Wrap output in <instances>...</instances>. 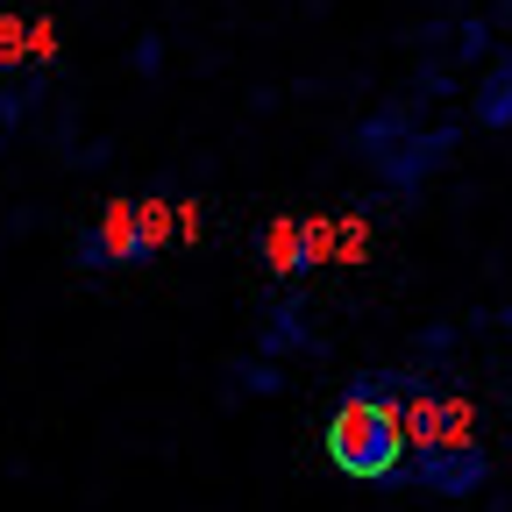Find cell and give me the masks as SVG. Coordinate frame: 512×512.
I'll use <instances>...</instances> for the list:
<instances>
[{"label": "cell", "instance_id": "cell-9", "mask_svg": "<svg viewBox=\"0 0 512 512\" xmlns=\"http://www.w3.org/2000/svg\"><path fill=\"white\" fill-rule=\"evenodd\" d=\"M29 50H36V57H50V50H57V29H50V22H36V29H29Z\"/></svg>", "mask_w": 512, "mask_h": 512}, {"label": "cell", "instance_id": "cell-8", "mask_svg": "<svg viewBox=\"0 0 512 512\" xmlns=\"http://www.w3.org/2000/svg\"><path fill=\"white\" fill-rule=\"evenodd\" d=\"M22 57V22L8 15V22H0V64H15Z\"/></svg>", "mask_w": 512, "mask_h": 512}, {"label": "cell", "instance_id": "cell-1", "mask_svg": "<svg viewBox=\"0 0 512 512\" xmlns=\"http://www.w3.org/2000/svg\"><path fill=\"white\" fill-rule=\"evenodd\" d=\"M413 392V384L399 370H370L356 377L335 420H328V463L356 484H384V477H399V463L413 456V441H406V413L399 399Z\"/></svg>", "mask_w": 512, "mask_h": 512}, {"label": "cell", "instance_id": "cell-2", "mask_svg": "<svg viewBox=\"0 0 512 512\" xmlns=\"http://www.w3.org/2000/svg\"><path fill=\"white\" fill-rule=\"evenodd\" d=\"M356 150H363L384 178H392V185H413V178L448 150V136H413L399 114H377V121H363V128H356Z\"/></svg>", "mask_w": 512, "mask_h": 512}, {"label": "cell", "instance_id": "cell-7", "mask_svg": "<svg viewBox=\"0 0 512 512\" xmlns=\"http://www.w3.org/2000/svg\"><path fill=\"white\" fill-rule=\"evenodd\" d=\"M171 228H185V214H171V200H143V242H150V249H164V242H171Z\"/></svg>", "mask_w": 512, "mask_h": 512}, {"label": "cell", "instance_id": "cell-6", "mask_svg": "<svg viewBox=\"0 0 512 512\" xmlns=\"http://www.w3.org/2000/svg\"><path fill=\"white\" fill-rule=\"evenodd\" d=\"M477 121H484V128H505V121H512V64H505V72H491V79H484Z\"/></svg>", "mask_w": 512, "mask_h": 512}, {"label": "cell", "instance_id": "cell-3", "mask_svg": "<svg viewBox=\"0 0 512 512\" xmlns=\"http://www.w3.org/2000/svg\"><path fill=\"white\" fill-rule=\"evenodd\" d=\"M150 256L157 249L143 242V200H107V214L79 242V264L86 271H121V264H150Z\"/></svg>", "mask_w": 512, "mask_h": 512}, {"label": "cell", "instance_id": "cell-5", "mask_svg": "<svg viewBox=\"0 0 512 512\" xmlns=\"http://www.w3.org/2000/svg\"><path fill=\"white\" fill-rule=\"evenodd\" d=\"M299 320H306V313H299L292 299H278V313H271V328H264V349H271V356H285V349H313V335L299 328Z\"/></svg>", "mask_w": 512, "mask_h": 512}, {"label": "cell", "instance_id": "cell-4", "mask_svg": "<svg viewBox=\"0 0 512 512\" xmlns=\"http://www.w3.org/2000/svg\"><path fill=\"white\" fill-rule=\"evenodd\" d=\"M413 477H420L427 491H441V498H463V491L484 484V448H477L470 434L427 441V448H413Z\"/></svg>", "mask_w": 512, "mask_h": 512}]
</instances>
